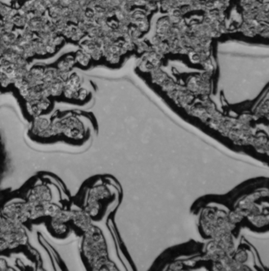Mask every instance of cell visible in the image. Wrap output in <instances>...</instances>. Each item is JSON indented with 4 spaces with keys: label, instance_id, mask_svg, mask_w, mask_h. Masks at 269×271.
<instances>
[{
    "label": "cell",
    "instance_id": "1",
    "mask_svg": "<svg viewBox=\"0 0 269 271\" xmlns=\"http://www.w3.org/2000/svg\"><path fill=\"white\" fill-rule=\"evenodd\" d=\"M50 200V190L46 186H38L32 190L28 202L33 204H44Z\"/></svg>",
    "mask_w": 269,
    "mask_h": 271
},
{
    "label": "cell",
    "instance_id": "2",
    "mask_svg": "<svg viewBox=\"0 0 269 271\" xmlns=\"http://www.w3.org/2000/svg\"><path fill=\"white\" fill-rule=\"evenodd\" d=\"M71 219L75 221L79 228L88 231L90 227V218L89 215L86 212L83 211H76L71 212Z\"/></svg>",
    "mask_w": 269,
    "mask_h": 271
},
{
    "label": "cell",
    "instance_id": "3",
    "mask_svg": "<svg viewBox=\"0 0 269 271\" xmlns=\"http://www.w3.org/2000/svg\"><path fill=\"white\" fill-rule=\"evenodd\" d=\"M108 195V191L103 186L95 187L92 190L90 194V198L99 200V199H105Z\"/></svg>",
    "mask_w": 269,
    "mask_h": 271
},
{
    "label": "cell",
    "instance_id": "4",
    "mask_svg": "<svg viewBox=\"0 0 269 271\" xmlns=\"http://www.w3.org/2000/svg\"><path fill=\"white\" fill-rule=\"evenodd\" d=\"M242 218V215L239 212H235V213H232L231 214V221H232V223L241 221Z\"/></svg>",
    "mask_w": 269,
    "mask_h": 271
},
{
    "label": "cell",
    "instance_id": "5",
    "mask_svg": "<svg viewBox=\"0 0 269 271\" xmlns=\"http://www.w3.org/2000/svg\"><path fill=\"white\" fill-rule=\"evenodd\" d=\"M245 259H246V255L245 252H240L239 254V256H236V261L242 262L245 261Z\"/></svg>",
    "mask_w": 269,
    "mask_h": 271
}]
</instances>
